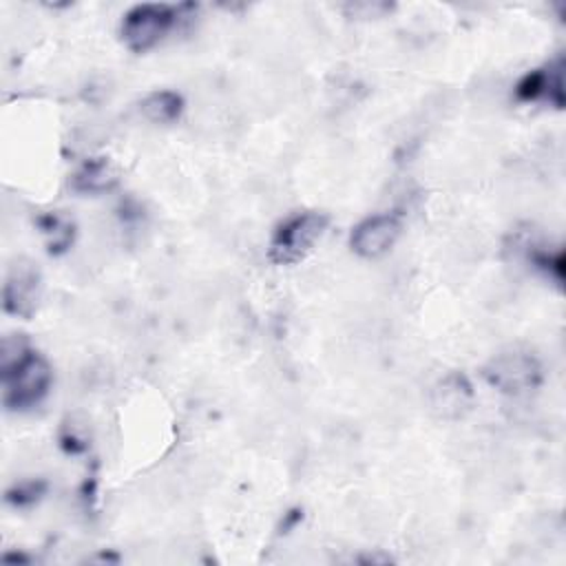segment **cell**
<instances>
[{"instance_id":"5","label":"cell","mask_w":566,"mask_h":566,"mask_svg":"<svg viewBox=\"0 0 566 566\" xmlns=\"http://www.w3.org/2000/svg\"><path fill=\"white\" fill-rule=\"evenodd\" d=\"M400 234V221L394 214H371L363 219L352 232V250L365 259H378L396 243Z\"/></svg>"},{"instance_id":"7","label":"cell","mask_w":566,"mask_h":566,"mask_svg":"<svg viewBox=\"0 0 566 566\" xmlns=\"http://www.w3.org/2000/svg\"><path fill=\"white\" fill-rule=\"evenodd\" d=\"M181 97L172 91H155L148 97H144L139 111L142 115L153 124H170L181 113Z\"/></svg>"},{"instance_id":"9","label":"cell","mask_w":566,"mask_h":566,"mask_svg":"<svg viewBox=\"0 0 566 566\" xmlns=\"http://www.w3.org/2000/svg\"><path fill=\"white\" fill-rule=\"evenodd\" d=\"M467 398H469V385L462 382V378H449L447 382H442V389H440V400H438V407L447 413V411H453L458 407H464L467 405Z\"/></svg>"},{"instance_id":"2","label":"cell","mask_w":566,"mask_h":566,"mask_svg":"<svg viewBox=\"0 0 566 566\" xmlns=\"http://www.w3.org/2000/svg\"><path fill=\"white\" fill-rule=\"evenodd\" d=\"M327 226V219L318 212H298L283 221L272 237L270 259L274 263H296L318 241Z\"/></svg>"},{"instance_id":"8","label":"cell","mask_w":566,"mask_h":566,"mask_svg":"<svg viewBox=\"0 0 566 566\" xmlns=\"http://www.w3.org/2000/svg\"><path fill=\"white\" fill-rule=\"evenodd\" d=\"M115 172L108 161L95 159L86 161L75 175H73V188L80 192H102L108 190L115 184Z\"/></svg>"},{"instance_id":"3","label":"cell","mask_w":566,"mask_h":566,"mask_svg":"<svg viewBox=\"0 0 566 566\" xmlns=\"http://www.w3.org/2000/svg\"><path fill=\"white\" fill-rule=\"evenodd\" d=\"M175 11L166 4H139L124 15L122 38L135 53L153 49L172 27Z\"/></svg>"},{"instance_id":"1","label":"cell","mask_w":566,"mask_h":566,"mask_svg":"<svg viewBox=\"0 0 566 566\" xmlns=\"http://www.w3.org/2000/svg\"><path fill=\"white\" fill-rule=\"evenodd\" d=\"M4 405L9 409H29L38 405L51 385L49 363L20 338H4L0 354Z\"/></svg>"},{"instance_id":"4","label":"cell","mask_w":566,"mask_h":566,"mask_svg":"<svg viewBox=\"0 0 566 566\" xmlns=\"http://www.w3.org/2000/svg\"><path fill=\"white\" fill-rule=\"evenodd\" d=\"M486 378L504 394H524L539 380V365L531 354L509 352L500 354L486 367Z\"/></svg>"},{"instance_id":"6","label":"cell","mask_w":566,"mask_h":566,"mask_svg":"<svg viewBox=\"0 0 566 566\" xmlns=\"http://www.w3.org/2000/svg\"><path fill=\"white\" fill-rule=\"evenodd\" d=\"M40 276L31 265H15L4 283V310L15 316H29L38 303Z\"/></svg>"}]
</instances>
